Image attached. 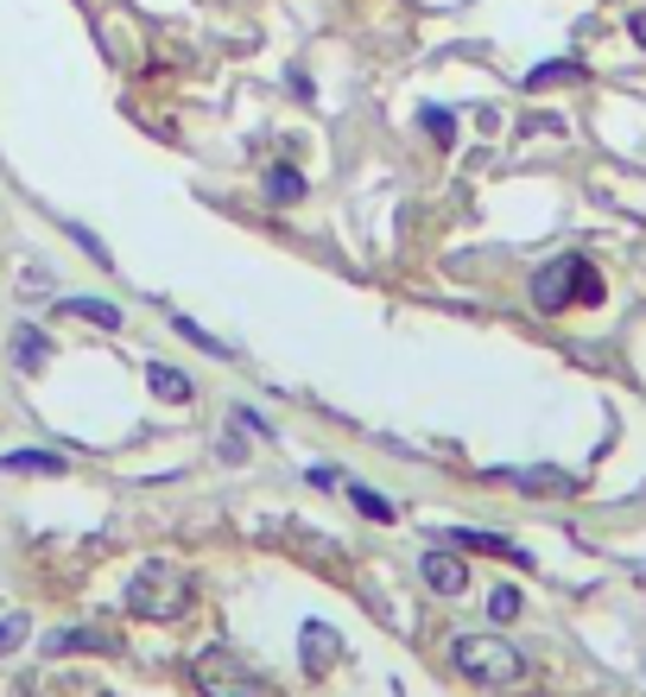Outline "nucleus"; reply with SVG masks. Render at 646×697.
<instances>
[{
  "mask_svg": "<svg viewBox=\"0 0 646 697\" xmlns=\"http://www.w3.org/2000/svg\"><path fill=\"white\" fill-rule=\"evenodd\" d=\"M489 616L494 621H514L519 616V590H514V584H501V590L489 596Z\"/></svg>",
  "mask_w": 646,
  "mask_h": 697,
  "instance_id": "18",
  "label": "nucleus"
},
{
  "mask_svg": "<svg viewBox=\"0 0 646 697\" xmlns=\"http://www.w3.org/2000/svg\"><path fill=\"white\" fill-rule=\"evenodd\" d=\"M13 362H20V368H39V362H45V336L32 330V324L13 336Z\"/></svg>",
  "mask_w": 646,
  "mask_h": 697,
  "instance_id": "14",
  "label": "nucleus"
},
{
  "mask_svg": "<svg viewBox=\"0 0 646 697\" xmlns=\"http://www.w3.org/2000/svg\"><path fill=\"white\" fill-rule=\"evenodd\" d=\"M266 197H273V204H298V197H305V172H298V165H273V172H266Z\"/></svg>",
  "mask_w": 646,
  "mask_h": 697,
  "instance_id": "11",
  "label": "nucleus"
},
{
  "mask_svg": "<svg viewBox=\"0 0 646 697\" xmlns=\"http://www.w3.org/2000/svg\"><path fill=\"white\" fill-rule=\"evenodd\" d=\"M450 660H457V672L469 685H489V691H507V685L526 678V653L507 634H457Z\"/></svg>",
  "mask_w": 646,
  "mask_h": 697,
  "instance_id": "1",
  "label": "nucleus"
},
{
  "mask_svg": "<svg viewBox=\"0 0 646 697\" xmlns=\"http://www.w3.org/2000/svg\"><path fill=\"white\" fill-rule=\"evenodd\" d=\"M52 653H114V641L108 634H96V628H64V634H52Z\"/></svg>",
  "mask_w": 646,
  "mask_h": 697,
  "instance_id": "10",
  "label": "nucleus"
},
{
  "mask_svg": "<svg viewBox=\"0 0 646 697\" xmlns=\"http://www.w3.org/2000/svg\"><path fill=\"white\" fill-rule=\"evenodd\" d=\"M570 298H583V305H595V298H602V280H595V266H590L583 254L545 260L539 273H533V305L551 317V311H565Z\"/></svg>",
  "mask_w": 646,
  "mask_h": 697,
  "instance_id": "3",
  "label": "nucleus"
},
{
  "mask_svg": "<svg viewBox=\"0 0 646 697\" xmlns=\"http://www.w3.org/2000/svg\"><path fill=\"white\" fill-rule=\"evenodd\" d=\"M190 596H197V584H190V570L165 565V558H153V565H140V577L128 584V616H153V621H172L190 609Z\"/></svg>",
  "mask_w": 646,
  "mask_h": 697,
  "instance_id": "2",
  "label": "nucleus"
},
{
  "mask_svg": "<svg viewBox=\"0 0 646 697\" xmlns=\"http://www.w3.org/2000/svg\"><path fill=\"white\" fill-rule=\"evenodd\" d=\"M197 685H204V697H260V672L234 660L229 646H209L197 660Z\"/></svg>",
  "mask_w": 646,
  "mask_h": 697,
  "instance_id": "4",
  "label": "nucleus"
},
{
  "mask_svg": "<svg viewBox=\"0 0 646 697\" xmlns=\"http://www.w3.org/2000/svg\"><path fill=\"white\" fill-rule=\"evenodd\" d=\"M418 577H425L438 596H463L469 590V565L457 558V552H425V558H418Z\"/></svg>",
  "mask_w": 646,
  "mask_h": 697,
  "instance_id": "5",
  "label": "nucleus"
},
{
  "mask_svg": "<svg viewBox=\"0 0 646 697\" xmlns=\"http://www.w3.org/2000/svg\"><path fill=\"white\" fill-rule=\"evenodd\" d=\"M425 128L438 133V140H450V133H457V115H450V108H425Z\"/></svg>",
  "mask_w": 646,
  "mask_h": 697,
  "instance_id": "20",
  "label": "nucleus"
},
{
  "mask_svg": "<svg viewBox=\"0 0 646 697\" xmlns=\"http://www.w3.org/2000/svg\"><path fill=\"white\" fill-rule=\"evenodd\" d=\"M26 634H32V621L20 616V609H13V616H0V653H13V646L26 641Z\"/></svg>",
  "mask_w": 646,
  "mask_h": 697,
  "instance_id": "16",
  "label": "nucleus"
},
{
  "mask_svg": "<svg viewBox=\"0 0 646 697\" xmlns=\"http://www.w3.org/2000/svg\"><path fill=\"white\" fill-rule=\"evenodd\" d=\"M146 381H153V393H158V400H172V406H184V400H190V381H184L172 362H153V368H146Z\"/></svg>",
  "mask_w": 646,
  "mask_h": 697,
  "instance_id": "12",
  "label": "nucleus"
},
{
  "mask_svg": "<svg viewBox=\"0 0 646 697\" xmlns=\"http://www.w3.org/2000/svg\"><path fill=\"white\" fill-rule=\"evenodd\" d=\"M634 39H640V45H646V13H634Z\"/></svg>",
  "mask_w": 646,
  "mask_h": 697,
  "instance_id": "21",
  "label": "nucleus"
},
{
  "mask_svg": "<svg viewBox=\"0 0 646 697\" xmlns=\"http://www.w3.org/2000/svg\"><path fill=\"white\" fill-rule=\"evenodd\" d=\"M0 476H64V457L57 450H13V457H0Z\"/></svg>",
  "mask_w": 646,
  "mask_h": 697,
  "instance_id": "7",
  "label": "nucleus"
},
{
  "mask_svg": "<svg viewBox=\"0 0 646 697\" xmlns=\"http://www.w3.org/2000/svg\"><path fill=\"white\" fill-rule=\"evenodd\" d=\"M494 482H514V489H526V494H565V489H577L565 469H494Z\"/></svg>",
  "mask_w": 646,
  "mask_h": 697,
  "instance_id": "6",
  "label": "nucleus"
},
{
  "mask_svg": "<svg viewBox=\"0 0 646 697\" xmlns=\"http://www.w3.org/2000/svg\"><path fill=\"white\" fill-rule=\"evenodd\" d=\"M577 77H583V64H539L526 83H533V89H545V83H577Z\"/></svg>",
  "mask_w": 646,
  "mask_h": 697,
  "instance_id": "15",
  "label": "nucleus"
},
{
  "mask_svg": "<svg viewBox=\"0 0 646 697\" xmlns=\"http://www.w3.org/2000/svg\"><path fill=\"white\" fill-rule=\"evenodd\" d=\"M172 330H178L184 342H197V349H209V356H222V362H229V356H234L229 342H216V336H209L204 324H190V317H178V324H172Z\"/></svg>",
  "mask_w": 646,
  "mask_h": 697,
  "instance_id": "13",
  "label": "nucleus"
},
{
  "mask_svg": "<svg viewBox=\"0 0 646 697\" xmlns=\"http://www.w3.org/2000/svg\"><path fill=\"white\" fill-rule=\"evenodd\" d=\"M349 494H355V508H362L368 520H393V501H381L374 489H349Z\"/></svg>",
  "mask_w": 646,
  "mask_h": 697,
  "instance_id": "19",
  "label": "nucleus"
},
{
  "mask_svg": "<svg viewBox=\"0 0 646 697\" xmlns=\"http://www.w3.org/2000/svg\"><path fill=\"white\" fill-rule=\"evenodd\" d=\"M450 545H469V552H494V558H514V565H533L519 545H507V540H494V533H475V526H457L450 533Z\"/></svg>",
  "mask_w": 646,
  "mask_h": 697,
  "instance_id": "9",
  "label": "nucleus"
},
{
  "mask_svg": "<svg viewBox=\"0 0 646 697\" xmlns=\"http://www.w3.org/2000/svg\"><path fill=\"white\" fill-rule=\"evenodd\" d=\"M305 634H310V666H330V653H337V641H330V628H324V621H310Z\"/></svg>",
  "mask_w": 646,
  "mask_h": 697,
  "instance_id": "17",
  "label": "nucleus"
},
{
  "mask_svg": "<svg viewBox=\"0 0 646 697\" xmlns=\"http://www.w3.org/2000/svg\"><path fill=\"white\" fill-rule=\"evenodd\" d=\"M64 317H83V324H102V330H121V305H108V298H64Z\"/></svg>",
  "mask_w": 646,
  "mask_h": 697,
  "instance_id": "8",
  "label": "nucleus"
}]
</instances>
